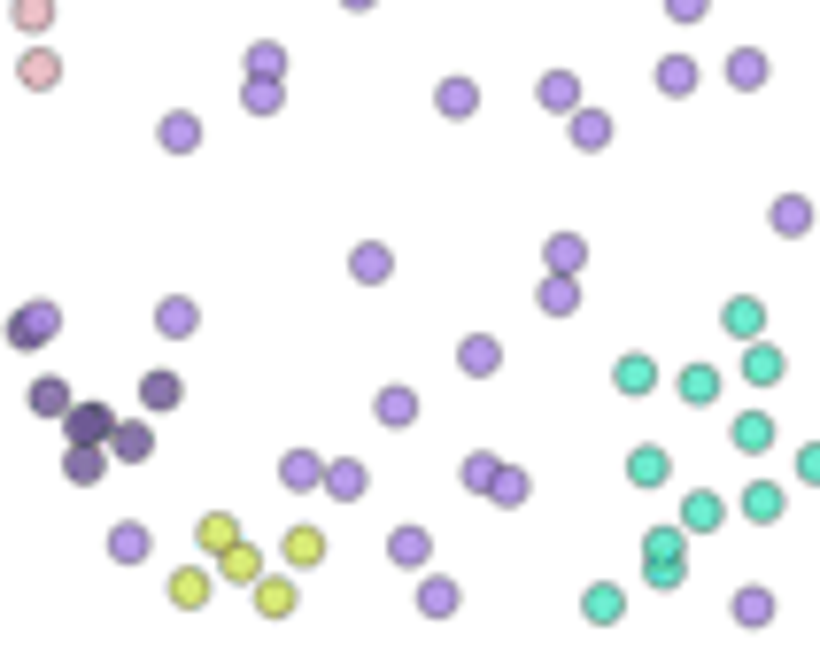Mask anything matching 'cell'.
Instances as JSON below:
<instances>
[{
    "instance_id": "cell-1",
    "label": "cell",
    "mask_w": 820,
    "mask_h": 650,
    "mask_svg": "<svg viewBox=\"0 0 820 650\" xmlns=\"http://www.w3.org/2000/svg\"><path fill=\"white\" fill-rule=\"evenodd\" d=\"M643 581L650 589H681L689 581V527H650L643 534Z\"/></svg>"
},
{
    "instance_id": "cell-2",
    "label": "cell",
    "mask_w": 820,
    "mask_h": 650,
    "mask_svg": "<svg viewBox=\"0 0 820 650\" xmlns=\"http://www.w3.org/2000/svg\"><path fill=\"white\" fill-rule=\"evenodd\" d=\"M627 480H635V488H666V480H674V457H666L658 442H643L635 457H627Z\"/></svg>"
},
{
    "instance_id": "cell-3",
    "label": "cell",
    "mask_w": 820,
    "mask_h": 650,
    "mask_svg": "<svg viewBox=\"0 0 820 650\" xmlns=\"http://www.w3.org/2000/svg\"><path fill=\"white\" fill-rule=\"evenodd\" d=\"M279 558H287L294 573H310V565H325V534H318V527H287V542H279Z\"/></svg>"
},
{
    "instance_id": "cell-4",
    "label": "cell",
    "mask_w": 820,
    "mask_h": 650,
    "mask_svg": "<svg viewBox=\"0 0 820 650\" xmlns=\"http://www.w3.org/2000/svg\"><path fill=\"white\" fill-rule=\"evenodd\" d=\"M70 426V442H109L117 434V418H109V403H78V411L62 418Z\"/></svg>"
},
{
    "instance_id": "cell-5",
    "label": "cell",
    "mask_w": 820,
    "mask_h": 650,
    "mask_svg": "<svg viewBox=\"0 0 820 650\" xmlns=\"http://www.w3.org/2000/svg\"><path fill=\"white\" fill-rule=\"evenodd\" d=\"M209 565H217L225 581H240V589H248V581H264V550H256V542H233L225 558H209Z\"/></svg>"
},
{
    "instance_id": "cell-6",
    "label": "cell",
    "mask_w": 820,
    "mask_h": 650,
    "mask_svg": "<svg viewBox=\"0 0 820 650\" xmlns=\"http://www.w3.org/2000/svg\"><path fill=\"white\" fill-rule=\"evenodd\" d=\"M496 364H503V349L488 341V333H472V341H457V372H465V380H488Z\"/></svg>"
},
{
    "instance_id": "cell-7",
    "label": "cell",
    "mask_w": 820,
    "mask_h": 650,
    "mask_svg": "<svg viewBox=\"0 0 820 650\" xmlns=\"http://www.w3.org/2000/svg\"><path fill=\"white\" fill-rule=\"evenodd\" d=\"M287 573H294V565H287ZM287 573H264V581H256V612H264V620H287V612H294V581H287Z\"/></svg>"
},
{
    "instance_id": "cell-8",
    "label": "cell",
    "mask_w": 820,
    "mask_h": 650,
    "mask_svg": "<svg viewBox=\"0 0 820 650\" xmlns=\"http://www.w3.org/2000/svg\"><path fill=\"white\" fill-rule=\"evenodd\" d=\"M720 519H728V503L712 496V488H697V496L681 503V527H689V534H712V527H720Z\"/></svg>"
},
{
    "instance_id": "cell-9",
    "label": "cell",
    "mask_w": 820,
    "mask_h": 650,
    "mask_svg": "<svg viewBox=\"0 0 820 650\" xmlns=\"http://www.w3.org/2000/svg\"><path fill=\"white\" fill-rule=\"evenodd\" d=\"M743 380L774 387V380H782V349H774V341H751V349H743Z\"/></svg>"
},
{
    "instance_id": "cell-10",
    "label": "cell",
    "mask_w": 820,
    "mask_h": 650,
    "mask_svg": "<svg viewBox=\"0 0 820 650\" xmlns=\"http://www.w3.org/2000/svg\"><path fill=\"white\" fill-rule=\"evenodd\" d=\"M364 488H372V473H364V465H356V457H341V465H325V496H341V503H356V496H364Z\"/></svg>"
},
{
    "instance_id": "cell-11",
    "label": "cell",
    "mask_w": 820,
    "mask_h": 650,
    "mask_svg": "<svg viewBox=\"0 0 820 650\" xmlns=\"http://www.w3.org/2000/svg\"><path fill=\"white\" fill-rule=\"evenodd\" d=\"M194 534H202L209 558H225V550L240 542V519H233V511H202V527H194Z\"/></svg>"
},
{
    "instance_id": "cell-12",
    "label": "cell",
    "mask_w": 820,
    "mask_h": 650,
    "mask_svg": "<svg viewBox=\"0 0 820 650\" xmlns=\"http://www.w3.org/2000/svg\"><path fill=\"white\" fill-rule=\"evenodd\" d=\"M743 519L774 527V519H782V488H774V480H751V488H743Z\"/></svg>"
},
{
    "instance_id": "cell-13",
    "label": "cell",
    "mask_w": 820,
    "mask_h": 650,
    "mask_svg": "<svg viewBox=\"0 0 820 650\" xmlns=\"http://www.w3.org/2000/svg\"><path fill=\"white\" fill-rule=\"evenodd\" d=\"M55 325H62V318H55V302H39V310H16V349H39Z\"/></svg>"
},
{
    "instance_id": "cell-14",
    "label": "cell",
    "mask_w": 820,
    "mask_h": 650,
    "mask_svg": "<svg viewBox=\"0 0 820 650\" xmlns=\"http://www.w3.org/2000/svg\"><path fill=\"white\" fill-rule=\"evenodd\" d=\"M612 387H619V395H650V387H658V364H650V356H619Z\"/></svg>"
},
{
    "instance_id": "cell-15",
    "label": "cell",
    "mask_w": 820,
    "mask_h": 650,
    "mask_svg": "<svg viewBox=\"0 0 820 650\" xmlns=\"http://www.w3.org/2000/svg\"><path fill=\"white\" fill-rule=\"evenodd\" d=\"M681 403H689V411H704V403H712V395H720V372H712V364H689V372H681Z\"/></svg>"
},
{
    "instance_id": "cell-16",
    "label": "cell",
    "mask_w": 820,
    "mask_h": 650,
    "mask_svg": "<svg viewBox=\"0 0 820 650\" xmlns=\"http://www.w3.org/2000/svg\"><path fill=\"white\" fill-rule=\"evenodd\" d=\"M387 558H395V565H426V558H434L426 527H395V534H387Z\"/></svg>"
},
{
    "instance_id": "cell-17",
    "label": "cell",
    "mask_w": 820,
    "mask_h": 650,
    "mask_svg": "<svg viewBox=\"0 0 820 650\" xmlns=\"http://www.w3.org/2000/svg\"><path fill=\"white\" fill-rule=\"evenodd\" d=\"M171 604H178V612H202V604H209V573H202V565L171 573Z\"/></svg>"
},
{
    "instance_id": "cell-18",
    "label": "cell",
    "mask_w": 820,
    "mask_h": 650,
    "mask_svg": "<svg viewBox=\"0 0 820 650\" xmlns=\"http://www.w3.org/2000/svg\"><path fill=\"white\" fill-rule=\"evenodd\" d=\"M581 612H588V620H596V627H619V612H627V596H619L612 581H596V589L581 596Z\"/></svg>"
},
{
    "instance_id": "cell-19",
    "label": "cell",
    "mask_w": 820,
    "mask_h": 650,
    "mask_svg": "<svg viewBox=\"0 0 820 650\" xmlns=\"http://www.w3.org/2000/svg\"><path fill=\"white\" fill-rule=\"evenodd\" d=\"M441 117H472V109H480V86H472V78H441Z\"/></svg>"
},
{
    "instance_id": "cell-20",
    "label": "cell",
    "mask_w": 820,
    "mask_h": 650,
    "mask_svg": "<svg viewBox=\"0 0 820 650\" xmlns=\"http://www.w3.org/2000/svg\"><path fill=\"white\" fill-rule=\"evenodd\" d=\"M766 442H774V418H766V411H743V418H735V449H743V457H759Z\"/></svg>"
},
{
    "instance_id": "cell-21",
    "label": "cell",
    "mask_w": 820,
    "mask_h": 650,
    "mask_svg": "<svg viewBox=\"0 0 820 650\" xmlns=\"http://www.w3.org/2000/svg\"><path fill=\"white\" fill-rule=\"evenodd\" d=\"M418 418V387H380V426H410Z\"/></svg>"
},
{
    "instance_id": "cell-22",
    "label": "cell",
    "mask_w": 820,
    "mask_h": 650,
    "mask_svg": "<svg viewBox=\"0 0 820 650\" xmlns=\"http://www.w3.org/2000/svg\"><path fill=\"white\" fill-rule=\"evenodd\" d=\"M279 480H287V488H318V480H325V465L310 457V449H287V465H279Z\"/></svg>"
},
{
    "instance_id": "cell-23",
    "label": "cell",
    "mask_w": 820,
    "mask_h": 650,
    "mask_svg": "<svg viewBox=\"0 0 820 650\" xmlns=\"http://www.w3.org/2000/svg\"><path fill=\"white\" fill-rule=\"evenodd\" d=\"M16 78H24V86H55V78H62V62L47 55V47H31V55L16 62Z\"/></svg>"
},
{
    "instance_id": "cell-24",
    "label": "cell",
    "mask_w": 820,
    "mask_h": 650,
    "mask_svg": "<svg viewBox=\"0 0 820 650\" xmlns=\"http://www.w3.org/2000/svg\"><path fill=\"white\" fill-rule=\"evenodd\" d=\"M604 140H612V117H604V109H581V117H573V148H604Z\"/></svg>"
},
{
    "instance_id": "cell-25",
    "label": "cell",
    "mask_w": 820,
    "mask_h": 650,
    "mask_svg": "<svg viewBox=\"0 0 820 650\" xmlns=\"http://www.w3.org/2000/svg\"><path fill=\"white\" fill-rule=\"evenodd\" d=\"M140 403H147V411H171V403H178V372H147Z\"/></svg>"
},
{
    "instance_id": "cell-26",
    "label": "cell",
    "mask_w": 820,
    "mask_h": 650,
    "mask_svg": "<svg viewBox=\"0 0 820 650\" xmlns=\"http://www.w3.org/2000/svg\"><path fill=\"white\" fill-rule=\"evenodd\" d=\"M31 411H39V418H70V387H62V380H39V387H31Z\"/></svg>"
},
{
    "instance_id": "cell-27",
    "label": "cell",
    "mask_w": 820,
    "mask_h": 650,
    "mask_svg": "<svg viewBox=\"0 0 820 650\" xmlns=\"http://www.w3.org/2000/svg\"><path fill=\"white\" fill-rule=\"evenodd\" d=\"M496 473H503V457L472 449V457H465V473H457V480H465V488H496Z\"/></svg>"
},
{
    "instance_id": "cell-28",
    "label": "cell",
    "mask_w": 820,
    "mask_h": 650,
    "mask_svg": "<svg viewBox=\"0 0 820 650\" xmlns=\"http://www.w3.org/2000/svg\"><path fill=\"white\" fill-rule=\"evenodd\" d=\"M759 325H766V310H759L751 295H743V302H728V333H743V341H759Z\"/></svg>"
},
{
    "instance_id": "cell-29",
    "label": "cell",
    "mask_w": 820,
    "mask_h": 650,
    "mask_svg": "<svg viewBox=\"0 0 820 650\" xmlns=\"http://www.w3.org/2000/svg\"><path fill=\"white\" fill-rule=\"evenodd\" d=\"M101 473H109V457L93 442H70V480H101Z\"/></svg>"
},
{
    "instance_id": "cell-30",
    "label": "cell",
    "mask_w": 820,
    "mask_h": 650,
    "mask_svg": "<svg viewBox=\"0 0 820 650\" xmlns=\"http://www.w3.org/2000/svg\"><path fill=\"white\" fill-rule=\"evenodd\" d=\"M658 86H666V93H689V86H697V62H658Z\"/></svg>"
},
{
    "instance_id": "cell-31",
    "label": "cell",
    "mask_w": 820,
    "mask_h": 650,
    "mask_svg": "<svg viewBox=\"0 0 820 650\" xmlns=\"http://www.w3.org/2000/svg\"><path fill=\"white\" fill-rule=\"evenodd\" d=\"M194 140H202V124H194V117H163V148H178V155H186Z\"/></svg>"
},
{
    "instance_id": "cell-32",
    "label": "cell",
    "mask_w": 820,
    "mask_h": 650,
    "mask_svg": "<svg viewBox=\"0 0 820 650\" xmlns=\"http://www.w3.org/2000/svg\"><path fill=\"white\" fill-rule=\"evenodd\" d=\"M805 225H813V209L797 202V194H790V202H774V233H805Z\"/></svg>"
},
{
    "instance_id": "cell-33",
    "label": "cell",
    "mask_w": 820,
    "mask_h": 650,
    "mask_svg": "<svg viewBox=\"0 0 820 650\" xmlns=\"http://www.w3.org/2000/svg\"><path fill=\"white\" fill-rule=\"evenodd\" d=\"M47 16H55V0H16V31H47Z\"/></svg>"
},
{
    "instance_id": "cell-34",
    "label": "cell",
    "mask_w": 820,
    "mask_h": 650,
    "mask_svg": "<svg viewBox=\"0 0 820 650\" xmlns=\"http://www.w3.org/2000/svg\"><path fill=\"white\" fill-rule=\"evenodd\" d=\"M155 325H163V333H194V302H163Z\"/></svg>"
},
{
    "instance_id": "cell-35",
    "label": "cell",
    "mask_w": 820,
    "mask_h": 650,
    "mask_svg": "<svg viewBox=\"0 0 820 650\" xmlns=\"http://www.w3.org/2000/svg\"><path fill=\"white\" fill-rule=\"evenodd\" d=\"M573 93H581V86H573L565 70H550V78H542V101H550V109H573Z\"/></svg>"
},
{
    "instance_id": "cell-36",
    "label": "cell",
    "mask_w": 820,
    "mask_h": 650,
    "mask_svg": "<svg viewBox=\"0 0 820 650\" xmlns=\"http://www.w3.org/2000/svg\"><path fill=\"white\" fill-rule=\"evenodd\" d=\"M542 310H550V318H565V310H573V279H550V287H542Z\"/></svg>"
},
{
    "instance_id": "cell-37",
    "label": "cell",
    "mask_w": 820,
    "mask_h": 650,
    "mask_svg": "<svg viewBox=\"0 0 820 650\" xmlns=\"http://www.w3.org/2000/svg\"><path fill=\"white\" fill-rule=\"evenodd\" d=\"M426 612H434V620H441V612H457V581H426Z\"/></svg>"
},
{
    "instance_id": "cell-38",
    "label": "cell",
    "mask_w": 820,
    "mask_h": 650,
    "mask_svg": "<svg viewBox=\"0 0 820 650\" xmlns=\"http://www.w3.org/2000/svg\"><path fill=\"white\" fill-rule=\"evenodd\" d=\"M117 558H124V565L147 558V534H140V527H117Z\"/></svg>"
},
{
    "instance_id": "cell-39",
    "label": "cell",
    "mask_w": 820,
    "mask_h": 650,
    "mask_svg": "<svg viewBox=\"0 0 820 650\" xmlns=\"http://www.w3.org/2000/svg\"><path fill=\"white\" fill-rule=\"evenodd\" d=\"M488 496H496V503H519V496H527V473H496V488H488Z\"/></svg>"
},
{
    "instance_id": "cell-40",
    "label": "cell",
    "mask_w": 820,
    "mask_h": 650,
    "mask_svg": "<svg viewBox=\"0 0 820 650\" xmlns=\"http://www.w3.org/2000/svg\"><path fill=\"white\" fill-rule=\"evenodd\" d=\"M117 457H147V426H117Z\"/></svg>"
},
{
    "instance_id": "cell-41",
    "label": "cell",
    "mask_w": 820,
    "mask_h": 650,
    "mask_svg": "<svg viewBox=\"0 0 820 650\" xmlns=\"http://www.w3.org/2000/svg\"><path fill=\"white\" fill-rule=\"evenodd\" d=\"M666 8H674L681 24H697V16H704V0H666Z\"/></svg>"
},
{
    "instance_id": "cell-42",
    "label": "cell",
    "mask_w": 820,
    "mask_h": 650,
    "mask_svg": "<svg viewBox=\"0 0 820 650\" xmlns=\"http://www.w3.org/2000/svg\"><path fill=\"white\" fill-rule=\"evenodd\" d=\"M797 473H805V480H820V442L805 449V457H797Z\"/></svg>"
},
{
    "instance_id": "cell-43",
    "label": "cell",
    "mask_w": 820,
    "mask_h": 650,
    "mask_svg": "<svg viewBox=\"0 0 820 650\" xmlns=\"http://www.w3.org/2000/svg\"><path fill=\"white\" fill-rule=\"evenodd\" d=\"M341 8H372V0H341Z\"/></svg>"
}]
</instances>
